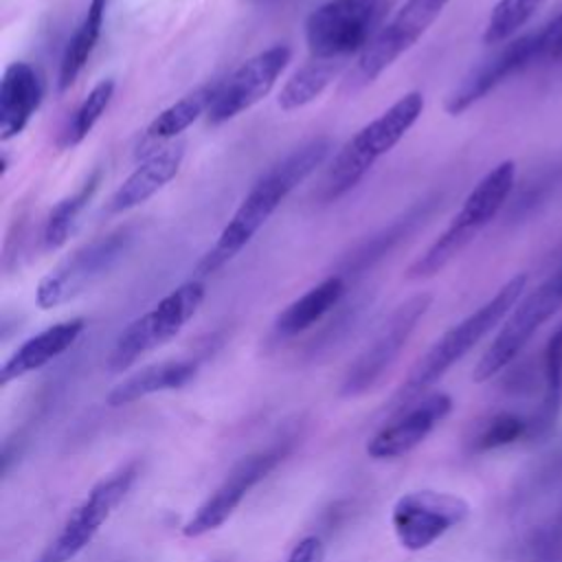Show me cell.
<instances>
[{
  "label": "cell",
  "mask_w": 562,
  "mask_h": 562,
  "mask_svg": "<svg viewBox=\"0 0 562 562\" xmlns=\"http://www.w3.org/2000/svg\"><path fill=\"white\" fill-rule=\"evenodd\" d=\"M470 514V503L450 492L415 490L400 496L391 509V527L402 549L424 551Z\"/></svg>",
  "instance_id": "12"
},
{
  "label": "cell",
  "mask_w": 562,
  "mask_h": 562,
  "mask_svg": "<svg viewBox=\"0 0 562 562\" xmlns=\"http://www.w3.org/2000/svg\"><path fill=\"white\" fill-rule=\"evenodd\" d=\"M542 64H562V13L538 29Z\"/></svg>",
  "instance_id": "29"
},
{
  "label": "cell",
  "mask_w": 562,
  "mask_h": 562,
  "mask_svg": "<svg viewBox=\"0 0 562 562\" xmlns=\"http://www.w3.org/2000/svg\"><path fill=\"white\" fill-rule=\"evenodd\" d=\"M450 0H406L397 13L378 29L369 46L358 55L345 83L347 90H360L373 83L391 64H395L417 40L435 24Z\"/></svg>",
  "instance_id": "8"
},
{
  "label": "cell",
  "mask_w": 562,
  "mask_h": 562,
  "mask_svg": "<svg viewBox=\"0 0 562 562\" xmlns=\"http://www.w3.org/2000/svg\"><path fill=\"white\" fill-rule=\"evenodd\" d=\"M86 329V321L83 318H68L61 323H55L46 329H42L40 334L26 338L0 367V384L7 386L13 380H20L42 367H46L48 362H53L55 358H59L61 353H66L77 338L83 334Z\"/></svg>",
  "instance_id": "18"
},
{
  "label": "cell",
  "mask_w": 562,
  "mask_h": 562,
  "mask_svg": "<svg viewBox=\"0 0 562 562\" xmlns=\"http://www.w3.org/2000/svg\"><path fill=\"white\" fill-rule=\"evenodd\" d=\"M382 0H327L305 20L310 57L345 64L360 55L378 33Z\"/></svg>",
  "instance_id": "6"
},
{
  "label": "cell",
  "mask_w": 562,
  "mask_h": 562,
  "mask_svg": "<svg viewBox=\"0 0 562 562\" xmlns=\"http://www.w3.org/2000/svg\"><path fill=\"white\" fill-rule=\"evenodd\" d=\"M562 307V268L531 290L505 318L492 345L479 358L472 380L485 382L501 373L531 340V336Z\"/></svg>",
  "instance_id": "10"
},
{
  "label": "cell",
  "mask_w": 562,
  "mask_h": 562,
  "mask_svg": "<svg viewBox=\"0 0 562 562\" xmlns=\"http://www.w3.org/2000/svg\"><path fill=\"white\" fill-rule=\"evenodd\" d=\"M112 97H114V79H101L99 83H94L92 90L86 94V99L75 110L70 123L66 125V130L61 134V145L64 147L79 145L92 132V127L99 123V119L108 110Z\"/></svg>",
  "instance_id": "26"
},
{
  "label": "cell",
  "mask_w": 562,
  "mask_h": 562,
  "mask_svg": "<svg viewBox=\"0 0 562 562\" xmlns=\"http://www.w3.org/2000/svg\"><path fill=\"white\" fill-rule=\"evenodd\" d=\"M204 301V283L193 279L184 281L167 296H162L149 312L134 318L114 340L108 353V369L123 373L145 353L173 340L182 327L195 316Z\"/></svg>",
  "instance_id": "5"
},
{
  "label": "cell",
  "mask_w": 562,
  "mask_h": 562,
  "mask_svg": "<svg viewBox=\"0 0 562 562\" xmlns=\"http://www.w3.org/2000/svg\"><path fill=\"white\" fill-rule=\"evenodd\" d=\"M450 411L452 397L448 393H430L413 406H406L393 424L380 428L367 441L364 450L375 461L400 459L415 450L435 430V426L450 415Z\"/></svg>",
  "instance_id": "16"
},
{
  "label": "cell",
  "mask_w": 562,
  "mask_h": 562,
  "mask_svg": "<svg viewBox=\"0 0 562 562\" xmlns=\"http://www.w3.org/2000/svg\"><path fill=\"white\" fill-rule=\"evenodd\" d=\"M432 294L419 292L400 303L389 314L375 338L362 349L353 364H349L340 386L342 397H356L369 391L384 375V371L397 360L400 351L406 347L411 334L415 331L419 318H424V314L428 312Z\"/></svg>",
  "instance_id": "11"
},
{
  "label": "cell",
  "mask_w": 562,
  "mask_h": 562,
  "mask_svg": "<svg viewBox=\"0 0 562 562\" xmlns=\"http://www.w3.org/2000/svg\"><path fill=\"white\" fill-rule=\"evenodd\" d=\"M42 79L26 61H11L0 81V140L22 134L42 103Z\"/></svg>",
  "instance_id": "19"
},
{
  "label": "cell",
  "mask_w": 562,
  "mask_h": 562,
  "mask_svg": "<svg viewBox=\"0 0 562 562\" xmlns=\"http://www.w3.org/2000/svg\"><path fill=\"white\" fill-rule=\"evenodd\" d=\"M285 562H323V544L316 536L303 538L294 549L290 551Z\"/></svg>",
  "instance_id": "30"
},
{
  "label": "cell",
  "mask_w": 562,
  "mask_h": 562,
  "mask_svg": "<svg viewBox=\"0 0 562 562\" xmlns=\"http://www.w3.org/2000/svg\"><path fill=\"white\" fill-rule=\"evenodd\" d=\"M516 182V162L503 160L492 167L468 193L461 209L454 213L446 231L417 257L406 277L408 279H428L441 272L479 233L485 228L507 202Z\"/></svg>",
  "instance_id": "4"
},
{
  "label": "cell",
  "mask_w": 562,
  "mask_h": 562,
  "mask_svg": "<svg viewBox=\"0 0 562 562\" xmlns=\"http://www.w3.org/2000/svg\"><path fill=\"white\" fill-rule=\"evenodd\" d=\"M527 285V274H514L498 292L485 301L470 316L450 327L435 345L415 362L402 386L391 400V408L404 411L408 402L417 400L428 386H432L448 369H452L470 349H474L518 303Z\"/></svg>",
  "instance_id": "2"
},
{
  "label": "cell",
  "mask_w": 562,
  "mask_h": 562,
  "mask_svg": "<svg viewBox=\"0 0 562 562\" xmlns=\"http://www.w3.org/2000/svg\"><path fill=\"white\" fill-rule=\"evenodd\" d=\"M283 459V450L272 448L244 457L226 479L198 505L191 518L182 525L184 538H202L220 529L241 505L246 494L268 476V472Z\"/></svg>",
  "instance_id": "15"
},
{
  "label": "cell",
  "mask_w": 562,
  "mask_h": 562,
  "mask_svg": "<svg viewBox=\"0 0 562 562\" xmlns=\"http://www.w3.org/2000/svg\"><path fill=\"white\" fill-rule=\"evenodd\" d=\"M101 176H103V171L94 169L75 193L66 195L64 200H59L50 209V213L46 217V224H44V237H42L44 246L48 250H55V248H59V246H64L68 241V237L75 231V224H77L81 211L90 204L92 195L97 193V189L101 184Z\"/></svg>",
  "instance_id": "25"
},
{
  "label": "cell",
  "mask_w": 562,
  "mask_h": 562,
  "mask_svg": "<svg viewBox=\"0 0 562 562\" xmlns=\"http://www.w3.org/2000/svg\"><path fill=\"white\" fill-rule=\"evenodd\" d=\"M105 9H108V0H90L86 15L81 18L79 26L75 29L72 37L68 40L61 61H59V72H57L59 92L68 90L81 75L83 66L88 64V59L101 37Z\"/></svg>",
  "instance_id": "23"
},
{
  "label": "cell",
  "mask_w": 562,
  "mask_h": 562,
  "mask_svg": "<svg viewBox=\"0 0 562 562\" xmlns=\"http://www.w3.org/2000/svg\"><path fill=\"white\" fill-rule=\"evenodd\" d=\"M136 476L138 465L127 463L94 483L88 494L70 509L55 538L42 549V553L33 562H70L72 558H77L94 540V536L127 496Z\"/></svg>",
  "instance_id": "7"
},
{
  "label": "cell",
  "mask_w": 562,
  "mask_h": 562,
  "mask_svg": "<svg viewBox=\"0 0 562 562\" xmlns=\"http://www.w3.org/2000/svg\"><path fill=\"white\" fill-rule=\"evenodd\" d=\"M132 239L134 235L130 228H119L77 248L37 283V307L53 310L88 290L94 281L108 274L121 257H125Z\"/></svg>",
  "instance_id": "9"
},
{
  "label": "cell",
  "mask_w": 562,
  "mask_h": 562,
  "mask_svg": "<svg viewBox=\"0 0 562 562\" xmlns=\"http://www.w3.org/2000/svg\"><path fill=\"white\" fill-rule=\"evenodd\" d=\"M424 112V94L411 90L389 105L380 116L362 125L329 160L323 198L334 200L353 189L375 165V160L389 154L404 134L417 123Z\"/></svg>",
  "instance_id": "3"
},
{
  "label": "cell",
  "mask_w": 562,
  "mask_h": 562,
  "mask_svg": "<svg viewBox=\"0 0 562 562\" xmlns=\"http://www.w3.org/2000/svg\"><path fill=\"white\" fill-rule=\"evenodd\" d=\"M331 151V138L316 136L274 162L244 195L233 217L222 228L217 241L198 261L195 272L206 277L233 261L281 206L288 193L294 191L305 178H310L321 165H325Z\"/></svg>",
  "instance_id": "1"
},
{
  "label": "cell",
  "mask_w": 562,
  "mask_h": 562,
  "mask_svg": "<svg viewBox=\"0 0 562 562\" xmlns=\"http://www.w3.org/2000/svg\"><path fill=\"white\" fill-rule=\"evenodd\" d=\"M542 0H498L487 18L483 42L485 44H505L509 42L538 11Z\"/></svg>",
  "instance_id": "27"
},
{
  "label": "cell",
  "mask_w": 562,
  "mask_h": 562,
  "mask_svg": "<svg viewBox=\"0 0 562 562\" xmlns=\"http://www.w3.org/2000/svg\"><path fill=\"white\" fill-rule=\"evenodd\" d=\"M536 64H542L538 31L505 42L498 50H494L490 57L470 68V72L454 86V90L448 94L443 103L446 112L450 116L463 114L496 86Z\"/></svg>",
  "instance_id": "14"
},
{
  "label": "cell",
  "mask_w": 562,
  "mask_h": 562,
  "mask_svg": "<svg viewBox=\"0 0 562 562\" xmlns=\"http://www.w3.org/2000/svg\"><path fill=\"white\" fill-rule=\"evenodd\" d=\"M345 294V279L331 274L310 288L305 294L294 299L288 307L279 312L274 318V331L279 336H296L318 323Z\"/></svg>",
  "instance_id": "22"
},
{
  "label": "cell",
  "mask_w": 562,
  "mask_h": 562,
  "mask_svg": "<svg viewBox=\"0 0 562 562\" xmlns=\"http://www.w3.org/2000/svg\"><path fill=\"white\" fill-rule=\"evenodd\" d=\"M220 86H222V79H213V81H204L198 88L182 94L178 101H173L169 108H165L147 125L143 143L156 145V143H167V140L178 138L200 116L209 114V110L220 92Z\"/></svg>",
  "instance_id": "21"
},
{
  "label": "cell",
  "mask_w": 562,
  "mask_h": 562,
  "mask_svg": "<svg viewBox=\"0 0 562 562\" xmlns=\"http://www.w3.org/2000/svg\"><path fill=\"white\" fill-rule=\"evenodd\" d=\"M345 64L340 61H327V59H314L305 61L281 88L277 103L283 112H294L299 108H305L314 99H318L327 86L340 75Z\"/></svg>",
  "instance_id": "24"
},
{
  "label": "cell",
  "mask_w": 562,
  "mask_h": 562,
  "mask_svg": "<svg viewBox=\"0 0 562 562\" xmlns=\"http://www.w3.org/2000/svg\"><path fill=\"white\" fill-rule=\"evenodd\" d=\"M184 140H171L160 149H154L145 160L121 182L110 198V211L123 213L140 206L156 195L169 180H173L184 160Z\"/></svg>",
  "instance_id": "17"
},
{
  "label": "cell",
  "mask_w": 562,
  "mask_h": 562,
  "mask_svg": "<svg viewBox=\"0 0 562 562\" xmlns=\"http://www.w3.org/2000/svg\"><path fill=\"white\" fill-rule=\"evenodd\" d=\"M525 435H529V422L512 413H501L487 422V426L479 432L474 446L476 450H494L509 446Z\"/></svg>",
  "instance_id": "28"
},
{
  "label": "cell",
  "mask_w": 562,
  "mask_h": 562,
  "mask_svg": "<svg viewBox=\"0 0 562 562\" xmlns=\"http://www.w3.org/2000/svg\"><path fill=\"white\" fill-rule=\"evenodd\" d=\"M292 59L288 44H274L241 61L222 79L220 92L206 114L209 125H222L259 103L277 83L279 75Z\"/></svg>",
  "instance_id": "13"
},
{
  "label": "cell",
  "mask_w": 562,
  "mask_h": 562,
  "mask_svg": "<svg viewBox=\"0 0 562 562\" xmlns=\"http://www.w3.org/2000/svg\"><path fill=\"white\" fill-rule=\"evenodd\" d=\"M195 371H198V364L191 360H167V362L143 367L140 371L127 375L116 386H112L105 402L108 406L119 408L154 393L182 389L195 378Z\"/></svg>",
  "instance_id": "20"
}]
</instances>
